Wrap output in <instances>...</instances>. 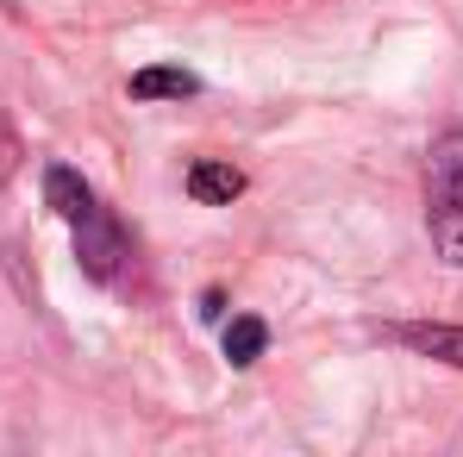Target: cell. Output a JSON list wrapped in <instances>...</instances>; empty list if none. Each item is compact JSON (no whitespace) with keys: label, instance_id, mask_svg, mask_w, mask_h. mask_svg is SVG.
I'll use <instances>...</instances> for the list:
<instances>
[{"label":"cell","instance_id":"obj_3","mask_svg":"<svg viewBox=\"0 0 463 457\" xmlns=\"http://www.w3.org/2000/svg\"><path fill=\"white\" fill-rule=\"evenodd\" d=\"M394 338H401L407 351L432 357V364L463 370V326H445V319H407V326H394Z\"/></svg>","mask_w":463,"mask_h":457},{"label":"cell","instance_id":"obj_8","mask_svg":"<svg viewBox=\"0 0 463 457\" xmlns=\"http://www.w3.org/2000/svg\"><path fill=\"white\" fill-rule=\"evenodd\" d=\"M13 169H19V138H13V126L0 119V182H6Z\"/></svg>","mask_w":463,"mask_h":457},{"label":"cell","instance_id":"obj_1","mask_svg":"<svg viewBox=\"0 0 463 457\" xmlns=\"http://www.w3.org/2000/svg\"><path fill=\"white\" fill-rule=\"evenodd\" d=\"M426 232L432 251L463 270V132H439L426 151Z\"/></svg>","mask_w":463,"mask_h":457},{"label":"cell","instance_id":"obj_7","mask_svg":"<svg viewBox=\"0 0 463 457\" xmlns=\"http://www.w3.org/2000/svg\"><path fill=\"white\" fill-rule=\"evenodd\" d=\"M263 345H269V326H263L257 313H238L226 326V364L232 370H250V364L263 357Z\"/></svg>","mask_w":463,"mask_h":457},{"label":"cell","instance_id":"obj_5","mask_svg":"<svg viewBox=\"0 0 463 457\" xmlns=\"http://www.w3.org/2000/svg\"><path fill=\"white\" fill-rule=\"evenodd\" d=\"M44 207H51L57 220H70V226H76L81 214L94 207V188L81 182L70 163H51V169H44Z\"/></svg>","mask_w":463,"mask_h":457},{"label":"cell","instance_id":"obj_6","mask_svg":"<svg viewBox=\"0 0 463 457\" xmlns=\"http://www.w3.org/2000/svg\"><path fill=\"white\" fill-rule=\"evenodd\" d=\"M194 94H201V76L182 63H151L132 76V100H194Z\"/></svg>","mask_w":463,"mask_h":457},{"label":"cell","instance_id":"obj_2","mask_svg":"<svg viewBox=\"0 0 463 457\" xmlns=\"http://www.w3.org/2000/svg\"><path fill=\"white\" fill-rule=\"evenodd\" d=\"M126 257H132V238H126V226H119V220H113L100 201H94V207L76 220V263H81V276L113 282Z\"/></svg>","mask_w":463,"mask_h":457},{"label":"cell","instance_id":"obj_9","mask_svg":"<svg viewBox=\"0 0 463 457\" xmlns=\"http://www.w3.org/2000/svg\"><path fill=\"white\" fill-rule=\"evenodd\" d=\"M220 313H226V295H220V289H207V295H201V319H220Z\"/></svg>","mask_w":463,"mask_h":457},{"label":"cell","instance_id":"obj_4","mask_svg":"<svg viewBox=\"0 0 463 457\" xmlns=\"http://www.w3.org/2000/svg\"><path fill=\"white\" fill-rule=\"evenodd\" d=\"M188 195H194L201 207H232V201L244 195V169H232V163H213V157H201V163L188 169Z\"/></svg>","mask_w":463,"mask_h":457}]
</instances>
